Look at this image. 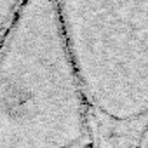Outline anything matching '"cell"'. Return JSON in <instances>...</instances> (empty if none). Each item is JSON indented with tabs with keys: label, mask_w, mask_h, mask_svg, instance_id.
<instances>
[{
	"label": "cell",
	"mask_w": 148,
	"mask_h": 148,
	"mask_svg": "<svg viewBox=\"0 0 148 148\" xmlns=\"http://www.w3.org/2000/svg\"><path fill=\"white\" fill-rule=\"evenodd\" d=\"M87 124L56 0H26L0 47V143L23 134L25 148H70Z\"/></svg>",
	"instance_id": "6da1fadb"
},
{
	"label": "cell",
	"mask_w": 148,
	"mask_h": 148,
	"mask_svg": "<svg viewBox=\"0 0 148 148\" xmlns=\"http://www.w3.org/2000/svg\"><path fill=\"white\" fill-rule=\"evenodd\" d=\"M89 120L148 124V0H56Z\"/></svg>",
	"instance_id": "7a4b0ae2"
},
{
	"label": "cell",
	"mask_w": 148,
	"mask_h": 148,
	"mask_svg": "<svg viewBox=\"0 0 148 148\" xmlns=\"http://www.w3.org/2000/svg\"><path fill=\"white\" fill-rule=\"evenodd\" d=\"M26 0H0V47L12 30Z\"/></svg>",
	"instance_id": "3957f363"
}]
</instances>
